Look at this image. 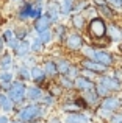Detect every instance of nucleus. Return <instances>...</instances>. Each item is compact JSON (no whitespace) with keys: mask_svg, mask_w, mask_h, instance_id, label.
<instances>
[{"mask_svg":"<svg viewBox=\"0 0 122 123\" xmlns=\"http://www.w3.org/2000/svg\"><path fill=\"white\" fill-rule=\"evenodd\" d=\"M49 109L42 106L41 103H25L24 106L16 109L13 117L24 123H34V122H46L49 118Z\"/></svg>","mask_w":122,"mask_h":123,"instance_id":"f257e3e1","label":"nucleus"},{"mask_svg":"<svg viewBox=\"0 0 122 123\" xmlns=\"http://www.w3.org/2000/svg\"><path fill=\"white\" fill-rule=\"evenodd\" d=\"M107 31H108V20H105L103 17H95L92 20L88 22V28L85 31V36L88 42H94L99 39L107 37Z\"/></svg>","mask_w":122,"mask_h":123,"instance_id":"f03ea898","label":"nucleus"},{"mask_svg":"<svg viewBox=\"0 0 122 123\" xmlns=\"http://www.w3.org/2000/svg\"><path fill=\"white\" fill-rule=\"evenodd\" d=\"M86 36L85 33H80V31H75V30H70L67 33V37L63 44V48L67 55H72V56H80V51L81 48L85 47L86 44Z\"/></svg>","mask_w":122,"mask_h":123,"instance_id":"7ed1b4c3","label":"nucleus"},{"mask_svg":"<svg viewBox=\"0 0 122 123\" xmlns=\"http://www.w3.org/2000/svg\"><path fill=\"white\" fill-rule=\"evenodd\" d=\"M27 86H28V83L20 81V80L16 78L14 81L11 83V87L6 90L8 97L16 103V109L24 106L25 103H27V97H25L27 95Z\"/></svg>","mask_w":122,"mask_h":123,"instance_id":"20e7f679","label":"nucleus"},{"mask_svg":"<svg viewBox=\"0 0 122 123\" xmlns=\"http://www.w3.org/2000/svg\"><path fill=\"white\" fill-rule=\"evenodd\" d=\"M95 81L102 83L105 87H108L111 93H122V81H121V80H117L111 72L105 73V75H100Z\"/></svg>","mask_w":122,"mask_h":123,"instance_id":"39448f33","label":"nucleus"},{"mask_svg":"<svg viewBox=\"0 0 122 123\" xmlns=\"http://www.w3.org/2000/svg\"><path fill=\"white\" fill-rule=\"evenodd\" d=\"M78 64H80V67H81V69H88V70H91V72L97 73L99 76H100V75H105V73H108V72L111 70L110 67H107V66H103V64L97 62L95 59L78 58Z\"/></svg>","mask_w":122,"mask_h":123,"instance_id":"423d86ee","label":"nucleus"},{"mask_svg":"<svg viewBox=\"0 0 122 123\" xmlns=\"http://www.w3.org/2000/svg\"><path fill=\"white\" fill-rule=\"evenodd\" d=\"M33 0H24L22 5L17 8L16 11V19L22 24H27V22H31V14H33Z\"/></svg>","mask_w":122,"mask_h":123,"instance_id":"0eeeda50","label":"nucleus"},{"mask_svg":"<svg viewBox=\"0 0 122 123\" xmlns=\"http://www.w3.org/2000/svg\"><path fill=\"white\" fill-rule=\"evenodd\" d=\"M94 59L97 61V62L103 64V66L110 67V69H113V67L116 66V53L107 50V48H97Z\"/></svg>","mask_w":122,"mask_h":123,"instance_id":"6e6552de","label":"nucleus"},{"mask_svg":"<svg viewBox=\"0 0 122 123\" xmlns=\"http://www.w3.org/2000/svg\"><path fill=\"white\" fill-rule=\"evenodd\" d=\"M41 66H42V69H44V72H46L49 81H55V80H58L60 72H58L56 61H55V58H53V56L42 58V61H41Z\"/></svg>","mask_w":122,"mask_h":123,"instance_id":"1a4fd4ad","label":"nucleus"},{"mask_svg":"<svg viewBox=\"0 0 122 123\" xmlns=\"http://www.w3.org/2000/svg\"><path fill=\"white\" fill-rule=\"evenodd\" d=\"M107 37L111 41V44H122V24L121 20H111L108 22V31Z\"/></svg>","mask_w":122,"mask_h":123,"instance_id":"9d476101","label":"nucleus"},{"mask_svg":"<svg viewBox=\"0 0 122 123\" xmlns=\"http://www.w3.org/2000/svg\"><path fill=\"white\" fill-rule=\"evenodd\" d=\"M100 106L105 108V109H108V111H111V112L122 111V97H121V93H111V95L102 98Z\"/></svg>","mask_w":122,"mask_h":123,"instance_id":"9b49d317","label":"nucleus"},{"mask_svg":"<svg viewBox=\"0 0 122 123\" xmlns=\"http://www.w3.org/2000/svg\"><path fill=\"white\" fill-rule=\"evenodd\" d=\"M46 93V87L39 86V84H34V83H28L27 86V101L28 103H39L41 98L44 97Z\"/></svg>","mask_w":122,"mask_h":123,"instance_id":"f8f14e48","label":"nucleus"},{"mask_svg":"<svg viewBox=\"0 0 122 123\" xmlns=\"http://www.w3.org/2000/svg\"><path fill=\"white\" fill-rule=\"evenodd\" d=\"M52 28H53V20L50 19V16L47 14V12H44L39 19L31 22V30L36 34L42 33V31H47V30H52Z\"/></svg>","mask_w":122,"mask_h":123,"instance_id":"ddd939ff","label":"nucleus"},{"mask_svg":"<svg viewBox=\"0 0 122 123\" xmlns=\"http://www.w3.org/2000/svg\"><path fill=\"white\" fill-rule=\"evenodd\" d=\"M17 62H19V59L13 55V51L5 50L3 53H0V70H9V72H14Z\"/></svg>","mask_w":122,"mask_h":123,"instance_id":"4468645a","label":"nucleus"},{"mask_svg":"<svg viewBox=\"0 0 122 123\" xmlns=\"http://www.w3.org/2000/svg\"><path fill=\"white\" fill-rule=\"evenodd\" d=\"M69 27H70V30L85 33L86 28H88V20H86V17L81 12H74L69 17Z\"/></svg>","mask_w":122,"mask_h":123,"instance_id":"2eb2a0df","label":"nucleus"},{"mask_svg":"<svg viewBox=\"0 0 122 123\" xmlns=\"http://www.w3.org/2000/svg\"><path fill=\"white\" fill-rule=\"evenodd\" d=\"M46 12L50 16V19L53 20V25L63 22V12H61V5H60V2L49 0V2L46 3Z\"/></svg>","mask_w":122,"mask_h":123,"instance_id":"dca6fc26","label":"nucleus"},{"mask_svg":"<svg viewBox=\"0 0 122 123\" xmlns=\"http://www.w3.org/2000/svg\"><path fill=\"white\" fill-rule=\"evenodd\" d=\"M74 84H75V90L78 93L95 89V80H91V78H88V76H85V75L77 76V78L74 80Z\"/></svg>","mask_w":122,"mask_h":123,"instance_id":"f3484780","label":"nucleus"},{"mask_svg":"<svg viewBox=\"0 0 122 123\" xmlns=\"http://www.w3.org/2000/svg\"><path fill=\"white\" fill-rule=\"evenodd\" d=\"M31 83L39 84V86H44V87L49 83V78H47V75H46V72H44L41 64H36L34 67H31Z\"/></svg>","mask_w":122,"mask_h":123,"instance_id":"a211bd4d","label":"nucleus"},{"mask_svg":"<svg viewBox=\"0 0 122 123\" xmlns=\"http://www.w3.org/2000/svg\"><path fill=\"white\" fill-rule=\"evenodd\" d=\"M80 95L83 97V100L86 101V105L89 106V109H91L92 112H94L95 109L100 106V103H102V98L97 95L95 89H94V90H88V92H81Z\"/></svg>","mask_w":122,"mask_h":123,"instance_id":"6ab92c4d","label":"nucleus"},{"mask_svg":"<svg viewBox=\"0 0 122 123\" xmlns=\"http://www.w3.org/2000/svg\"><path fill=\"white\" fill-rule=\"evenodd\" d=\"M52 30H53V36H55V42H58V44L63 45L64 41H66V37H67V33L70 31V27L66 25L64 22H60V24L53 25Z\"/></svg>","mask_w":122,"mask_h":123,"instance_id":"aec40b11","label":"nucleus"},{"mask_svg":"<svg viewBox=\"0 0 122 123\" xmlns=\"http://www.w3.org/2000/svg\"><path fill=\"white\" fill-rule=\"evenodd\" d=\"M53 58H55V61H56V67H58L60 75H67L69 69L74 64L72 58L67 56V55H58V56H53Z\"/></svg>","mask_w":122,"mask_h":123,"instance_id":"412c9836","label":"nucleus"},{"mask_svg":"<svg viewBox=\"0 0 122 123\" xmlns=\"http://www.w3.org/2000/svg\"><path fill=\"white\" fill-rule=\"evenodd\" d=\"M13 55H14L17 59H22V58L31 55V42L30 39H24V41H19L17 47L13 50Z\"/></svg>","mask_w":122,"mask_h":123,"instance_id":"4be33fe9","label":"nucleus"},{"mask_svg":"<svg viewBox=\"0 0 122 123\" xmlns=\"http://www.w3.org/2000/svg\"><path fill=\"white\" fill-rule=\"evenodd\" d=\"M99 16L100 17H103L105 20H108V22H111V20H121V17H122V14H119V12L116 11V9H113L110 5H103V6H99Z\"/></svg>","mask_w":122,"mask_h":123,"instance_id":"5701e85b","label":"nucleus"},{"mask_svg":"<svg viewBox=\"0 0 122 123\" xmlns=\"http://www.w3.org/2000/svg\"><path fill=\"white\" fill-rule=\"evenodd\" d=\"M0 112L11 114V115L16 112V103L9 98L6 92H3L2 95H0Z\"/></svg>","mask_w":122,"mask_h":123,"instance_id":"b1692460","label":"nucleus"},{"mask_svg":"<svg viewBox=\"0 0 122 123\" xmlns=\"http://www.w3.org/2000/svg\"><path fill=\"white\" fill-rule=\"evenodd\" d=\"M89 115L85 114V111H80V112H72V114H66L63 117L64 123H89Z\"/></svg>","mask_w":122,"mask_h":123,"instance_id":"393cba45","label":"nucleus"},{"mask_svg":"<svg viewBox=\"0 0 122 123\" xmlns=\"http://www.w3.org/2000/svg\"><path fill=\"white\" fill-rule=\"evenodd\" d=\"M14 75H16V78L20 80V81L31 83V69L27 67V66H24V64H20V62H17V66H16Z\"/></svg>","mask_w":122,"mask_h":123,"instance_id":"a878e982","label":"nucleus"},{"mask_svg":"<svg viewBox=\"0 0 122 123\" xmlns=\"http://www.w3.org/2000/svg\"><path fill=\"white\" fill-rule=\"evenodd\" d=\"M46 92L52 93V95H55L58 100H61V98H63V95L66 93V90H64L63 87H61V84L55 80V81H49V83L46 84Z\"/></svg>","mask_w":122,"mask_h":123,"instance_id":"bb28decb","label":"nucleus"},{"mask_svg":"<svg viewBox=\"0 0 122 123\" xmlns=\"http://www.w3.org/2000/svg\"><path fill=\"white\" fill-rule=\"evenodd\" d=\"M14 34L19 41H24V39H30V34H31V25H16L14 28Z\"/></svg>","mask_w":122,"mask_h":123,"instance_id":"cd10ccee","label":"nucleus"},{"mask_svg":"<svg viewBox=\"0 0 122 123\" xmlns=\"http://www.w3.org/2000/svg\"><path fill=\"white\" fill-rule=\"evenodd\" d=\"M61 5V12H63V19H69L74 12V5L75 0H60Z\"/></svg>","mask_w":122,"mask_h":123,"instance_id":"c85d7f7f","label":"nucleus"},{"mask_svg":"<svg viewBox=\"0 0 122 123\" xmlns=\"http://www.w3.org/2000/svg\"><path fill=\"white\" fill-rule=\"evenodd\" d=\"M39 103H41L42 106H46L47 109H50V108H55V106H58V105H60V100L56 98L55 95H52V93L46 92V93H44V97L41 98Z\"/></svg>","mask_w":122,"mask_h":123,"instance_id":"c756f323","label":"nucleus"},{"mask_svg":"<svg viewBox=\"0 0 122 123\" xmlns=\"http://www.w3.org/2000/svg\"><path fill=\"white\" fill-rule=\"evenodd\" d=\"M95 50H97V47H94L91 42H86L85 47H83V48H81V51H80V58H86V59H94V56H95Z\"/></svg>","mask_w":122,"mask_h":123,"instance_id":"7c9ffc66","label":"nucleus"},{"mask_svg":"<svg viewBox=\"0 0 122 123\" xmlns=\"http://www.w3.org/2000/svg\"><path fill=\"white\" fill-rule=\"evenodd\" d=\"M38 39L42 42L44 45H50L52 42H55V36H53V30H47V31H42V33H38L36 34Z\"/></svg>","mask_w":122,"mask_h":123,"instance_id":"2f4dec72","label":"nucleus"},{"mask_svg":"<svg viewBox=\"0 0 122 123\" xmlns=\"http://www.w3.org/2000/svg\"><path fill=\"white\" fill-rule=\"evenodd\" d=\"M56 81L61 84V87H63L66 92H67V90H75V84H74V80H70L69 76H66V75H60Z\"/></svg>","mask_w":122,"mask_h":123,"instance_id":"473e14b6","label":"nucleus"},{"mask_svg":"<svg viewBox=\"0 0 122 123\" xmlns=\"http://www.w3.org/2000/svg\"><path fill=\"white\" fill-rule=\"evenodd\" d=\"M94 114L97 115V117L100 118L102 122L108 123V122H110V118L113 117V114H114V112H111V111H108V109H105V108H102V106H99V108L94 111Z\"/></svg>","mask_w":122,"mask_h":123,"instance_id":"72a5a7b5","label":"nucleus"},{"mask_svg":"<svg viewBox=\"0 0 122 123\" xmlns=\"http://www.w3.org/2000/svg\"><path fill=\"white\" fill-rule=\"evenodd\" d=\"M19 62L31 69V67H34L36 64H39V56H38V55H34V53H31V55H28V56H25V58H22V59H19Z\"/></svg>","mask_w":122,"mask_h":123,"instance_id":"f704fd0d","label":"nucleus"},{"mask_svg":"<svg viewBox=\"0 0 122 123\" xmlns=\"http://www.w3.org/2000/svg\"><path fill=\"white\" fill-rule=\"evenodd\" d=\"M81 14L85 16V17H86V20L89 22V20H92V19L99 17V9H97V6H94V5L91 3V5H89L88 8H86L85 11L81 12Z\"/></svg>","mask_w":122,"mask_h":123,"instance_id":"c9c22d12","label":"nucleus"},{"mask_svg":"<svg viewBox=\"0 0 122 123\" xmlns=\"http://www.w3.org/2000/svg\"><path fill=\"white\" fill-rule=\"evenodd\" d=\"M16 80L14 72H9V70H0V84L3 83H13Z\"/></svg>","mask_w":122,"mask_h":123,"instance_id":"e433bc0d","label":"nucleus"},{"mask_svg":"<svg viewBox=\"0 0 122 123\" xmlns=\"http://www.w3.org/2000/svg\"><path fill=\"white\" fill-rule=\"evenodd\" d=\"M89 5H91V0H75L74 12H83ZM74 12H72V14H74Z\"/></svg>","mask_w":122,"mask_h":123,"instance_id":"4c0bfd02","label":"nucleus"},{"mask_svg":"<svg viewBox=\"0 0 122 123\" xmlns=\"http://www.w3.org/2000/svg\"><path fill=\"white\" fill-rule=\"evenodd\" d=\"M81 75V67H80V64L78 62H74L72 64V67L69 69V72H67V75L66 76H69L70 80H75L77 76H80Z\"/></svg>","mask_w":122,"mask_h":123,"instance_id":"58836bf2","label":"nucleus"},{"mask_svg":"<svg viewBox=\"0 0 122 123\" xmlns=\"http://www.w3.org/2000/svg\"><path fill=\"white\" fill-rule=\"evenodd\" d=\"M95 92H97V95L100 97V98H105V97L111 95L110 89H108V87H105L103 84H102V83H99V81H95Z\"/></svg>","mask_w":122,"mask_h":123,"instance_id":"ea45409f","label":"nucleus"},{"mask_svg":"<svg viewBox=\"0 0 122 123\" xmlns=\"http://www.w3.org/2000/svg\"><path fill=\"white\" fill-rule=\"evenodd\" d=\"M2 36H3V39H5V42L8 44L11 39H14L16 37V34H14V28H5V30L2 31Z\"/></svg>","mask_w":122,"mask_h":123,"instance_id":"a19ab883","label":"nucleus"},{"mask_svg":"<svg viewBox=\"0 0 122 123\" xmlns=\"http://www.w3.org/2000/svg\"><path fill=\"white\" fill-rule=\"evenodd\" d=\"M107 3L113 9H116L119 14H122V0H107Z\"/></svg>","mask_w":122,"mask_h":123,"instance_id":"79ce46f5","label":"nucleus"},{"mask_svg":"<svg viewBox=\"0 0 122 123\" xmlns=\"http://www.w3.org/2000/svg\"><path fill=\"white\" fill-rule=\"evenodd\" d=\"M108 123H122V111H117L113 114V117L110 118Z\"/></svg>","mask_w":122,"mask_h":123,"instance_id":"37998d69","label":"nucleus"},{"mask_svg":"<svg viewBox=\"0 0 122 123\" xmlns=\"http://www.w3.org/2000/svg\"><path fill=\"white\" fill-rule=\"evenodd\" d=\"M110 72L113 73V75L116 76L117 80H121V81H122V66H116V67H113Z\"/></svg>","mask_w":122,"mask_h":123,"instance_id":"c03bdc74","label":"nucleus"},{"mask_svg":"<svg viewBox=\"0 0 122 123\" xmlns=\"http://www.w3.org/2000/svg\"><path fill=\"white\" fill-rule=\"evenodd\" d=\"M47 123H64L63 118L60 117V115H49V118H47Z\"/></svg>","mask_w":122,"mask_h":123,"instance_id":"a18cd8bd","label":"nucleus"},{"mask_svg":"<svg viewBox=\"0 0 122 123\" xmlns=\"http://www.w3.org/2000/svg\"><path fill=\"white\" fill-rule=\"evenodd\" d=\"M13 118L11 114H5V112H0V123H9V120Z\"/></svg>","mask_w":122,"mask_h":123,"instance_id":"49530a36","label":"nucleus"},{"mask_svg":"<svg viewBox=\"0 0 122 123\" xmlns=\"http://www.w3.org/2000/svg\"><path fill=\"white\" fill-rule=\"evenodd\" d=\"M5 50H6V42H5V39H3L2 33H0V53H3Z\"/></svg>","mask_w":122,"mask_h":123,"instance_id":"de8ad7c7","label":"nucleus"},{"mask_svg":"<svg viewBox=\"0 0 122 123\" xmlns=\"http://www.w3.org/2000/svg\"><path fill=\"white\" fill-rule=\"evenodd\" d=\"M91 3H92L94 6H97V8H99V6L107 5V0H91Z\"/></svg>","mask_w":122,"mask_h":123,"instance_id":"09e8293b","label":"nucleus"},{"mask_svg":"<svg viewBox=\"0 0 122 123\" xmlns=\"http://www.w3.org/2000/svg\"><path fill=\"white\" fill-rule=\"evenodd\" d=\"M11 87V83H3L2 84V89H3V92H6V90Z\"/></svg>","mask_w":122,"mask_h":123,"instance_id":"8fccbe9b","label":"nucleus"},{"mask_svg":"<svg viewBox=\"0 0 122 123\" xmlns=\"http://www.w3.org/2000/svg\"><path fill=\"white\" fill-rule=\"evenodd\" d=\"M9 123H24V122H20V120H17V118H14V117H13L11 120H9Z\"/></svg>","mask_w":122,"mask_h":123,"instance_id":"3c124183","label":"nucleus"},{"mask_svg":"<svg viewBox=\"0 0 122 123\" xmlns=\"http://www.w3.org/2000/svg\"><path fill=\"white\" fill-rule=\"evenodd\" d=\"M117 53H119V55H122V44H119V45H117Z\"/></svg>","mask_w":122,"mask_h":123,"instance_id":"603ef678","label":"nucleus"},{"mask_svg":"<svg viewBox=\"0 0 122 123\" xmlns=\"http://www.w3.org/2000/svg\"><path fill=\"white\" fill-rule=\"evenodd\" d=\"M3 93V89H2V84H0V95Z\"/></svg>","mask_w":122,"mask_h":123,"instance_id":"864d4df0","label":"nucleus"},{"mask_svg":"<svg viewBox=\"0 0 122 123\" xmlns=\"http://www.w3.org/2000/svg\"><path fill=\"white\" fill-rule=\"evenodd\" d=\"M13 2H24V0H13Z\"/></svg>","mask_w":122,"mask_h":123,"instance_id":"5fc2aeb1","label":"nucleus"},{"mask_svg":"<svg viewBox=\"0 0 122 123\" xmlns=\"http://www.w3.org/2000/svg\"><path fill=\"white\" fill-rule=\"evenodd\" d=\"M34 123H46V122H34Z\"/></svg>","mask_w":122,"mask_h":123,"instance_id":"6e6d98bb","label":"nucleus"},{"mask_svg":"<svg viewBox=\"0 0 122 123\" xmlns=\"http://www.w3.org/2000/svg\"><path fill=\"white\" fill-rule=\"evenodd\" d=\"M53 2H60V0H53Z\"/></svg>","mask_w":122,"mask_h":123,"instance_id":"4d7b16f0","label":"nucleus"}]
</instances>
